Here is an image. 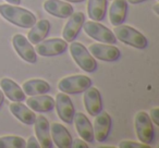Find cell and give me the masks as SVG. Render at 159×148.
<instances>
[{
    "label": "cell",
    "instance_id": "cell-1",
    "mask_svg": "<svg viewBox=\"0 0 159 148\" xmlns=\"http://www.w3.org/2000/svg\"><path fill=\"white\" fill-rule=\"evenodd\" d=\"M0 16L16 26L29 29L36 23V16L31 11L16 5L0 3Z\"/></svg>",
    "mask_w": 159,
    "mask_h": 148
},
{
    "label": "cell",
    "instance_id": "cell-2",
    "mask_svg": "<svg viewBox=\"0 0 159 148\" xmlns=\"http://www.w3.org/2000/svg\"><path fill=\"white\" fill-rule=\"evenodd\" d=\"M115 36L117 40L137 49H145L148 45L147 38L134 27L120 24L115 26Z\"/></svg>",
    "mask_w": 159,
    "mask_h": 148
},
{
    "label": "cell",
    "instance_id": "cell-3",
    "mask_svg": "<svg viewBox=\"0 0 159 148\" xmlns=\"http://www.w3.org/2000/svg\"><path fill=\"white\" fill-rule=\"evenodd\" d=\"M70 53L76 64L85 72H94L97 69L95 58L89 53L84 45L77 42H71Z\"/></svg>",
    "mask_w": 159,
    "mask_h": 148
},
{
    "label": "cell",
    "instance_id": "cell-4",
    "mask_svg": "<svg viewBox=\"0 0 159 148\" xmlns=\"http://www.w3.org/2000/svg\"><path fill=\"white\" fill-rule=\"evenodd\" d=\"M134 125L139 141L141 143L150 145L154 141L155 131L154 125H152V121L149 115H148V113H146L145 111L137 112L134 119Z\"/></svg>",
    "mask_w": 159,
    "mask_h": 148
},
{
    "label": "cell",
    "instance_id": "cell-5",
    "mask_svg": "<svg viewBox=\"0 0 159 148\" xmlns=\"http://www.w3.org/2000/svg\"><path fill=\"white\" fill-rule=\"evenodd\" d=\"M82 27L86 35H89L93 39L110 45H115L117 43V38H116L113 32H111L105 25L98 23L97 21H86L83 23Z\"/></svg>",
    "mask_w": 159,
    "mask_h": 148
},
{
    "label": "cell",
    "instance_id": "cell-6",
    "mask_svg": "<svg viewBox=\"0 0 159 148\" xmlns=\"http://www.w3.org/2000/svg\"><path fill=\"white\" fill-rule=\"evenodd\" d=\"M92 86V80L86 75H71L63 78L58 83V88L66 94H79Z\"/></svg>",
    "mask_w": 159,
    "mask_h": 148
},
{
    "label": "cell",
    "instance_id": "cell-7",
    "mask_svg": "<svg viewBox=\"0 0 159 148\" xmlns=\"http://www.w3.org/2000/svg\"><path fill=\"white\" fill-rule=\"evenodd\" d=\"M12 46H13L14 50L16 51V53L24 61L29 62V63H36L37 62V53L24 35L16 34L12 37Z\"/></svg>",
    "mask_w": 159,
    "mask_h": 148
},
{
    "label": "cell",
    "instance_id": "cell-8",
    "mask_svg": "<svg viewBox=\"0 0 159 148\" xmlns=\"http://www.w3.org/2000/svg\"><path fill=\"white\" fill-rule=\"evenodd\" d=\"M68 48V43L61 38L42 40L36 46V53L42 57H55L63 53Z\"/></svg>",
    "mask_w": 159,
    "mask_h": 148
},
{
    "label": "cell",
    "instance_id": "cell-9",
    "mask_svg": "<svg viewBox=\"0 0 159 148\" xmlns=\"http://www.w3.org/2000/svg\"><path fill=\"white\" fill-rule=\"evenodd\" d=\"M89 51L94 58L102 61L112 62L120 58L121 52L116 46L110 44H92L89 48Z\"/></svg>",
    "mask_w": 159,
    "mask_h": 148
},
{
    "label": "cell",
    "instance_id": "cell-10",
    "mask_svg": "<svg viewBox=\"0 0 159 148\" xmlns=\"http://www.w3.org/2000/svg\"><path fill=\"white\" fill-rule=\"evenodd\" d=\"M55 107L60 120H62L66 123H72L73 118H74V106L68 94L62 93V92L57 94Z\"/></svg>",
    "mask_w": 159,
    "mask_h": 148
},
{
    "label": "cell",
    "instance_id": "cell-11",
    "mask_svg": "<svg viewBox=\"0 0 159 148\" xmlns=\"http://www.w3.org/2000/svg\"><path fill=\"white\" fill-rule=\"evenodd\" d=\"M85 22V16L83 12H73L69 16V21L64 25L62 31V37L66 43H71L76 38L77 34L80 33Z\"/></svg>",
    "mask_w": 159,
    "mask_h": 148
},
{
    "label": "cell",
    "instance_id": "cell-12",
    "mask_svg": "<svg viewBox=\"0 0 159 148\" xmlns=\"http://www.w3.org/2000/svg\"><path fill=\"white\" fill-rule=\"evenodd\" d=\"M34 124H35L34 125L35 134L37 136V141L39 143L40 147H52V139H51L50 136V124H49L48 120L44 115H38V117H36Z\"/></svg>",
    "mask_w": 159,
    "mask_h": 148
},
{
    "label": "cell",
    "instance_id": "cell-13",
    "mask_svg": "<svg viewBox=\"0 0 159 148\" xmlns=\"http://www.w3.org/2000/svg\"><path fill=\"white\" fill-rule=\"evenodd\" d=\"M93 124V131H94V137L96 141L102 143L107 139L111 128V118L107 112H102L95 115Z\"/></svg>",
    "mask_w": 159,
    "mask_h": 148
},
{
    "label": "cell",
    "instance_id": "cell-14",
    "mask_svg": "<svg viewBox=\"0 0 159 148\" xmlns=\"http://www.w3.org/2000/svg\"><path fill=\"white\" fill-rule=\"evenodd\" d=\"M84 106L86 111L91 115L95 117L99 112H102V95L96 87L89 86L86 91H84Z\"/></svg>",
    "mask_w": 159,
    "mask_h": 148
},
{
    "label": "cell",
    "instance_id": "cell-15",
    "mask_svg": "<svg viewBox=\"0 0 159 148\" xmlns=\"http://www.w3.org/2000/svg\"><path fill=\"white\" fill-rule=\"evenodd\" d=\"M44 9L50 16L60 19L69 18L74 12L72 5L63 0H46L44 2Z\"/></svg>",
    "mask_w": 159,
    "mask_h": 148
},
{
    "label": "cell",
    "instance_id": "cell-16",
    "mask_svg": "<svg viewBox=\"0 0 159 148\" xmlns=\"http://www.w3.org/2000/svg\"><path fill=\"white\" fill-rule=\"evenodd\" d=\"M73 121L75 124V128L81 138L84 139L86 143H93L94 141V131L93 124L89 120V118L82 112L74 113Z\"/></svg>",
    "mask_w": 159,
    "mask_h": 148
},
{
    "label": "cell",
    "instance_id": "cell-17",
    "mask_svg": "<svg viewBox=\"0 0 159 148\" xmlns=\"http://www.w3.org/2000/svg\"><path fill=\"white\" fill-rule=\"evenodd\" d=\"M50 136L56 146L59 148H71L72 136L62 124L53 122L50 124Z\"/></svg>",
    "mask_w": 159,
    "mask_h": 148
},
{
    "label": "cell",
    "instance_id": "cell-18",
    "mask_svg": "<svg viewBox=\"0 0 159 148\" xmlns=\"http://www.w3.org/2000/svg\"><path fill=\"white\" fill-rule=\"evenodd\" d=\"M27 107L37 112H48L55 108V99L46 94L31 96L26 99Z\"/></svg>",
    "mask_w": 159,
    "mask_h": 148
},
{
    "label": "cell",
    "instance_id": "cell-19",
    "mask_svg": "<svg viewBox=\"0 0 159 148\" xmlns=\"http://www.w3.org/2000/svg\"><path fill=\"white\" fill-rule=\"evenodd\" d=\"M0 87H1L2 93L12 101H23L25 99V93L23 92V89L11 78H1Z\"/></svg>",
    "mask_w": 159,
    "mask_h": 148
},
{
    "label": "cell",
    "instance_id": "cell-20",
    "mask_svg": "<svg viewBox=\"0 0 159 148\" xmlns=\"http://www.w3.org/2000/svg\"><path fill=\"white\" fill-rule=\"evenodd\" d=\"M10 111L11 113L22 123L31 125L34 124L36 119V114L32 109L27 108L25 105L22 104V101H13L10 105Z\"/></svg>",
    "mask_w": 159,
    "mask_h": 148
},
{
    "label": "cell",
    "instance_id": "cell-21",
    "mask_svg": "<svg viewBox=\"0 0 159 148\" xmlns=\"http://www.w3.org/2000/svg\"><path fill=\"white\" fill-rule=\"evenodd\" d=\"M128 11L126 0H113L109 8V21L113 26L120 25L124 22Z\"/></svg>",
    "mask_w": 159,
    "mask_h": 148
},
{
    "label": "cell",
    "instance_id": "cell-22",
    "mask_svg": "<svg viewBox=\"0 0 159 148\" xmlns=\"http://www.w3.org/2000/svg\"><path fill=\"white\" fill-rule=\"evenodd\" d=\"M50 29V23L48 20H40L36 21L35 24L32 26L31 31L27 34V39L31 44L37 45L42 40L46 38Z\"/></svg>",
    "mask_w": 159,
    "mask_h": 148
},
{
    "label": "cell",
    "instance_id": "cell-23",
    "mask_svg": "<svg viewBox=\"0 0 159 148\" xmlns=\"http://www.w3.org/2000/svg\"><path fill=\"white\" fill-rule=\"evenodd\" d=\"M22 89L26 95L29 96H36L47 94L50 92V85L42 78H32L27 80L23 83Z\"/></svg>",
    "mask_w": 159,
    "mask_h": 148
},
{
    "label": "cell",
    "instance_id": "cell-24",
    "mask_svg": "<svg viewBox=\"0 0 159 148\" xmlns=\"http://www.w3.org/2000/svg\"><path fill=\"white\" fill-rule=\"evenodd\" d=\"M107 10V0H89L87 13L92 21H102Z\"/></svg>",
    "mask_w": 159,
    "mask_h": 148
},
{
    "label": "cell",
    "instance_id": "cell-25",
    "mask_svg": "<svg viewBox=\"0 0 159 148\" xmlns=\"http://www.w3.org/2000/svg\"><path fill=\"white\" fill-rule=\"evenodd\" d=\"M25 144L24 138L16 135L0 137V148H24Z\"/></svg>",
    "mask_w": 159,
    "mask_h": 148
},
{
    "label": "cell",
    "instance_id": "cell-26",
    "mask_svg": "<svg viewBox=\"0 0 159 148\" xmlns=\"http://www.w3.org/2000/svg\"><path fill=\"white\" fill-rule=\"evenodd\" d=\"M120 148H150V145L144 143H136L133 141H123L119 144Z\"/></svg>",
    "mask_w": 159,
    "mask_h": 148
},
{
    "label": "cell",
    "instance_id": "cell-27",
    "mask_svg": "<svg viewBox=\"0 0 159 148\" xmlns=\"http://www.w3.org/2000/svg\"><path fill=\"white\" fill-rule=\"evenodd\" d=\"M25 147H27V148H39L40 145H39V143H38V141H37V138H36V137L31 136L26 141Z\"/></svg>",
    "mask_w": 159,
    "mask_h": 148
},
{
    "label": "cell",
    "instance_id": "cell-28",
    "mask_svg": "<svg viewBox=\"0 0 159 148\" xmlns=\"http://www.w3.org/2000/svg\"><path fill=\"white\" fill-rule=\"evenodd\" d=\"M71 147H73V148H89V145H87V143L84 141V139L77 138V139H75L74 141H72Z\"/></svg>",
    "mask_w": 159,
    "mask_h": 148
},
{
    "label": "cell",
    "instance_id": "cell-29",
    "mask_svg": "<svg viewBox=\"0 0 159 148\" xmlns=\"http://www.w3.org/2000/svg\"><path fill=\"white\" fill-rule=\"evenodd\" d=\"M150 119L155 125H159V108H154L150 110Z\"/></svg>",
    "mask_w": 159,
    "mask_h": 148
},
{
    "label": "cell",
    "instance_id": "cell-30",
    "mask_svg": "<svg viewBox=\"0 0 159 148\" xmlns=\"http://www.w3.org/2000/svg\"><path fill=\"white\" fill-rule=\"evenodd\" d=\"M146 1V0H126V2L132 3V5H139V3H142Z\"/></svg>",
    "mask_w": 159,
    "mask_h": 148
},
{
    "label": "cell",
    "instance_id": "cell-31",
    "mask_svg": "<svg viewBox=\"0 0 159 148\" xmlns=\"http://www.w3.org/2000/svg\"><path fill=\"white\" fill-rule=\"evenodd\" d=\"M8 3H11V5H19L21 2V0H6Z\"/></svg>",
    "mask_w": 159,
    "mask_h": 148
},
{
    "label": "cell",
    "instance_id": "cell-32",
    "mask_svg": "<svg viewBox=\"0 0 159 148\" xmlns=\"http://www.w3.org/2000/svg\"><path fill=\"white\" fill-rule=\"evenodd\" d=\"M154 11H155V13H156V16H159V3H156V5L154 6Z\"/></svg>",
    "mask_w": 159,
    "mask_h": 148
},
{
    "label": "cell",
    "instance_id": "cell-33",
    "mask_svg": "<svg viewBox=\"0 0 159 148\" xmlns=\"http://www.w3.org/2000/svg\"><path fill=\"white\" fill-rule=\"evenodd\" d=\"M3 100H5V95H3L2 91L0 89V107H1V105H2Z\"/></svg>",
    "mask_w": 159,
    "mask_h": 148
},
{
    "label": "cell",
    "instance_id": "cell-34",
    "mask_svg": "<svg viewBox=\"0 0 159 148\" xmlns=\"http://www.w3.org/2000/svg\"><path fill=\"white\" fill-rule=\"evenodd\" d=\"M63 1H66V2H72V3H77V2H82L84 0H63Z\"/></svg>",
    "mask_w": 159,
    "mask_h": 148
}]
</instances>
